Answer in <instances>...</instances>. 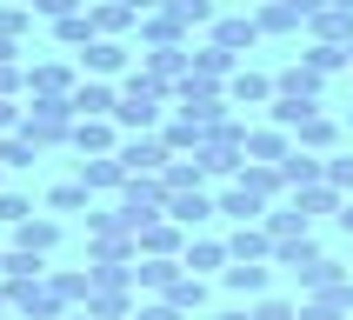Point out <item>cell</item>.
I'll use <instances>...</instances> for the list:
<instances>
[{"mask_svg": "<svg viewBox=\"0 0 353 320\" xmlns=\"http://www.w3.org/2000/svg\"><path fill=\"white\" fill-rule=\"evenodd\" d=\"M120 7H127V14H134V20H147V14H154V7H167V0H120Z\"/></svg>", "mask_w": 353, "mask_h": 320, "instance_id": "45", "label": "cell"}, {"mask_svg": "<svg viewBox=\"0 0 353 320\" xmlns=\"http://www.w3.org/2000/svg\"><path fill=\"white\" fill-rule=\"evenodd\" d=\"M67 100H74V120H94V114H114V107H120V94L107 87V80H80Z\"/></svg>", "mask_w": 353, "mask_h": 320, "instance_id": "10", "label": "cell"}, {"mask_svg": "<svg viewBox=\"0 0 353 320\" xmlns=\"http://www.w3.org/2000/svg\"><path fill=\"white\" fill-rule=\"evenodd\" d=\"M20 134L34 140V147H60V140H74V100L34 94V107L20 114Z\"/></svg>", "mask_w": 353, "mask_h": 320, "instance_id": "2", "label": "cell"}, {"mask_svg": "<svg viewBox=\"0 0 353 320\" xmlns=\"http://www.w3.org/2000/svg\"><path fill=\"white\" fill-rule=\"evenodd\" d=\"M87 20H94V34H100V40H114V34H127V27H140V20L127 14L120 0H94V7H87Z\"/></svg>", "mask_w": 353, "mask_h": 320, "instance_id": "25", "label": "cell"}, {"mask_svg": "<svg viewBox=\"0 0 353 320\" xmlns=\"http://www.w3.org/2000/svg\"><path fill=\"white\" fill-rule=\"evenodd\" d=\"M47 207L54 214H94V187L87 180H60L54 194H47Z\"/></svg>", "mask_w": 353, "mask_h": 320, "instance_id": "28", "label": "cell"}, {"mask_svg": "<svg viewBox=\"0 0 353 320\" xmlns=\"http://www.w3.org/2000/svg\"><path fill=\"white\" fill-rule=\"evenodd\" d=\"M54 40H60V47H87V40H94V20H87V7H80V14H67V20H54Z\"/></svg>", "mask_w": 353, "mask_h": 320, "instance_id": "36", "label": "cell"}, {"mask_svg": "<svg viewBox=\"0 0 353 320\" xmlns=\"http://www.w3.org/2000/svg\"><path fill=\"white\" fill-rule=\"evenodd\" d=\"M140 34H147V47H180V40H187V20H180L174 7H154V14L140 20Z\"/></svg>", "mask_w": 353, "mask_h": 320, "instance_id": "15", "label": "cell"}, {"mask_svg": "<svg viewBox=\"0 0 353 320\" xmlns=\"http://www.w3.org/2000/svg\"><path fill=\"white\" fill-rule=\"evenodd\" d=\"M0 174H7V167H0Z\"/></svg>", "mask_w": 353, "mask_h": 320, "instance_id": "52", "label": "cell"}, {"mask_svg": "<svg viewBox=\"0 0 353 320\" xmlns=\"http://www.w3.org/2000/svg\"><path fill=\"white\" fill-rule=\"evenodd\" d=\"M60 320H94V314H87V307H67V314H60Z\"/></svg>", "mask_w": 353, "mask_h": 320, "instance_id": "48", "label": "cell"}, {"mask_svg": "<svg viewBox=\"0 0 353 320\" xmlns=\"http://www.w3.org/2000/svg\"><path fill=\"white\" fill-rule=\"evenodd\" d=\"M334 220H340V234H353V200H340V214H334Z\"/></svg>", "mask_w": 353, "mask_h": 320, "instance_id": "46", "label": "cell"}, {"mask_svg": "<svg viewBox=\"0 0 353 320\" xmlns=\"http://www.w3.org/2000/svg\"><path fill=\"white\" fill-rule=\"evenodd\" d=\"M227 260H234L227 240H187V247H180V267H187V274H214V267L227 274Z\"/></svg>", "mask_w": 353, "mask_h": 320, "instance_id": "12", "label": "cell"}, {"mask_svg": "<svg viewBox=\"0 0 353 320\" xmlns=\"http://www.w3.org/2000/svg\"><path fill=\"white\" fill-rule=\"evenodd\" d=\"M0 280L14 287V280H47V254H20V247H7L0 254Z\"/></svg>", "mask_w": 353, "mask_h": 320, "instance_id": "27", "label": "cell"}, {"mask_svg": "<svg viewBox=\"0 0 353 320\" xmlns=\"http://www.w3.org/2000/svg\"><path fill=\"white\" fill-rule=\"evenodd\" d=\"M287 154H294V134H280V127H247V160H267V167H280Z\"/></svg>", "mask_w": 353, "mask_h": 320, "instance_id": "11", "label": "cell"}, {"mask_svg": "<svg viewBox=\"0 0 353 320\" xmlns=\"http://www.w3.org/2000/svg\"><path fill=\"white\" fill-rule=\"evenodd\" d=\"M87 74L94 80H114V74H127V47H120V40H87Z\"/></svg>", "mask_w": 353, "mask_h": 320, "instance_id": "16", "label": "cell"}, {"mask_svg": "<svg viewBox=\"0 0 353 320\" xmlns=\"http://www.w3.org/2000/svg\"><path fill=\"white\" fill-rule=\"evenodd\" d=\"M114 154H120V167H127V174H167V160H174L160 134H134V140H120Z\"/></svg>", "mask_w": 353, "mask_h": 320, "instance_id": "3", "label": "cell"}, {"mask_svg": "<svg viewBox=\"0 0 353 320\" xmlns=\"http://www.w3.org/2000/svg\"><path fill=\"white\" fill-rule=\"evenodd\" d=\"M0 300H7V287H0Z\"/></svg>", "mask_w": 353, "mask_h": 320, "instance_id": "49", "label": "cell"}, {"mask_svg": "<svg viewBox=\"0 0 353 320\" xmlns=\"http://www.w3.org/2000/svg\"><path fill=\"white\" fill-rule=\"evenodd\" d=\"M187 60H194L187 74H194V80H214V87H220L227 74H234V54H227V47H214V40H207V47H194Z\"/></svg>", "mask_w": 353, "mask_h": 320, "instance_id": "22", "label": "cell"}, {"mask_svg": "<svg viewBox=\"0 0 353 320\" xmlns=\"http://www.w3.org/2000/svg\"><path fill=\"white\" fill-rule=\"evenodd\" d=\"M280 180H287V187H320V180H327V160L307 154V147H294V154L280 160Z\"/></svg>", "mask_w": 353, "mask_h": 320, "instance_id": "19", "label": "cell"}, {"mask_svg": "<svg viewBox=\"0 0 353 320\" xmlns=\"http://www.w3.org/2000/svg\"><path fill=\"white\" fill-rule=\"evenodd\" d=\"M260 27L254 20H214V47H227V54H240V47H254Z\"/></svg>", "mask_w": 353, "mask_h": 320, "instance_id": "34", "label": "cell"}, {"mask_svg": "<svg viewBox=\"0 0 353 320\" xmlns=\"http://www.w3.org/2000/svg\"><path fill=\"white\" fill-rule=\"evenodd\" d=\"M307 27H314V40H327V47H353V14L347 7H320Z\"/></svg>", "mask_w": 353, "mask_h": 320, "instance_id": "20", "label": "cell"}, {"mask_svg": "<svg viewBox=\"0 0 353 320\" xmlns=\"http://www.w3.org/2000/svg\"><path fill=\"white\" fill-rule=\"evenodd\" d=\"M320 67H307V60H300V67H287V74L274 80V94H287V100H320Z\"/></svg>", "mask_w": 353, "mask_h": 320, "instance_id": "23", "label": "cell"}, {"mask_svg": "<svg viewBox=\"0 0 353 320\" xmlns=\"http://www.w3.org/2000/svg\"><path fill=\"white\" fill-rule=\"evenodd\" d=\"M214 207H220V214H234L240 227H247V220H267V200H254L247 187H240V180L227 187V194H214Z\"/></svg>", "mask_w": 353, "mask_h": 320, "instance_id": "26", "label": "cell"}, {"mask_svg": "<svg viewBox=\"0 0 353 320\" xmlns=\"http://www.w3.org/2000/svg\"><path fill=\"white\" fill-rule=\"evenodd\" d=\"M227 100H240V107H267V100H274V80L254 74V67H240V74H227Z\"/></svg>", "mask_w": 353, "mask_h": 320, "instance_id": "17", "label": "cell"}, {"mask_svg": "<svg viewBox=\"0 0 353 320\" xmlns=\"http://www.w3.org/2000/svg\"><path fill=\"white\" fill-rule=\"evenodd\" d=\"M14 127H20V107H14L7 94H0V134H14Z\"/></svg>", "mask_w": 353, "mask_h": 320, "instance_id": "44", "label": "cell"}, {"mask_svg": "<svg viewBox=\"0 0 353 320\" xmlns=\"http://www.w3.org/2000/svg\"><path fill=\"white\" fill-rule=\"evenodd\" d=\"M34 160H40V147H34L27 134H20V127H14V134H0V167H7V174H20V167H34Z\"/></svg>", "mask_w": 353, "mask_h": 320, "instance_id": "33", "label": "cell"}, {"mask_svg": "<svg viewBox=\"0 0 353 320\" xmlns=\"http://www.w3.org/2000/svg\"><path fill=\"white\" fill-rule=\"evenodd\" d=\"M80 160L87 154H114V114H94V120H74V140H67Z\"/></svg>", "mask_w": 353, "mask_h": 320, "instance_id": "8", "label": "cell"}, {"mask_svg": "<svg viewBox=\"0 0 353 320\" xmlns=\"http://www.w3.org/2000/svg\"><path fill=\"white\" fill-rule=\"evenodd\" d=\"M240 187H247L254 200H280L287 180H280V167H267V160H240Z\"/></svg>", "mask_w": 353, "mask_h": 320, "instance_id": "21", "label": "cell"}, {"mask_svg": "<svg viewBox=\"0 0 353 320\" xmlns=\"http://www.w3.org/2000/svg\"><path fill=\"white\" fill-rule=\"evenodd\" d=\"M220 207H214V194H207V187H194V194H167V220H174V227H187V234H194L200 220H214Z\"/></svg>", "mask_w": 353, "mask_h": 320, "instance_id": "6", "label": "cell"}, {"mask_svg": "<svg viewBox=\"0 0 353 320\" xmlns=\"http://www.w3.org/2000/svg\"><path fill=\"white\" fill-rule=\"evenodd\" d=\"M254 27L260 34H294V27H307V14H300L294 0H267V7L254 14Z\"/></svg>", "mask_w": 353, "mask_h": 320, "instance_id": "24", "label": "cell"}, {"mask_svg": "<svg viewBox=\"0 0 353 320\" xmlns=\"http://www.w3.org/2000/svg\"><path fill=\"white\" fill-rule=\"evenodd\" d=\"M347 127H353V114H347Z\"/></svg>", "mask_w": 353, "mask_h": 320, "instance_id": "50", "label": "cell"}, {"mask_svg": "<svg viewBox=\"0 0 353 320\" xmlns=\"http://www.w3.org/2000/svg\"><path fill=\"white\" fill-rule=\"evenodd\" d=\"M27 214H34V200L7 187V194H0V220H7V227H20V220H27Z\"/></svg>", "mask_w": 353, "mask_h": 320, "instance_id": "38", "label": "cell"}, {"mask_svg": "<svg viewBox=\"0 0 353 320\" xmlns=\"http://www.w3.org/2000/svg\"><path fill=\"white\" fill-rule=\"evenodd\" d=\"M40 20H67V14H80V0H27Z\"/></svg>", "mask_w": 353, "mask_h": 320, "instance_id": "40", "label": "cell"}, {"mask_svg": "<svg viewBox=\"0 0 353 320\" xmlns=\"http://www.w3.org/2000/svg\"><path fill=\"white\" fill-rule=\"evenodd\" d=\"M180 234H187V227H174V220L160 214V220H147V227L134 234V247H140V254H180V247H187Z\"/></svg>", "mask_w": 353, "mask_h": 320, "instance_id": "13", "label": "cell"}, {"mask_svg": "<svg viewBox=\"0 0 353 320\" xmlns=\"http://www.w3.org/2000/svg\"><path fill=\"white\" fill-rule=\"evenodd\" d=\"M174 100V87H160V80L134 74L127 87H120V107H114V127H127V134H154L160 127V107Z\"/></svg>", "mask_w": 353, "mask_h": 320, "instance_id": "1", "label": "cell"}, {"mask_svg": "<svg viewBox=\"0 0 353 320\" xmlns=\"http://www.w3.org/2000/svg\"><path fill=\"white\" fill-rule=\"evenodd\" d=\"M187 67H194V60H187V47H147V54H140V74L160 80V87H180V80H187Z\"/></svg>", "mask_w": 353, "mask_h": 320, "instance_id": "4", "label": "cell"}, {"mask_svg": "<svg viewBox=\"0 0 353 320\" xmlns=\"http://www.w3.org/2000/svg\"><path fill=\"white\" fill-rule=\"evenodd\" d=\"M340 200H347V194L327 187V180H320V187H294V207H300L307 220H314V214H340Z\"/></svg>", "mask_w": 353, "mask_h": 320, "instance_id": "31", "label": "cell"}, {"mask_svg": "<svg viewBox=\"0 0 353 320\" xmlns=\"http://www.w3.org/2000/svg\"><path fill=\"white\" fill-rule=\"evenodd\" d=\"M334 280H347V267H340V260H327V254H320L314 267H300V287H307V294H320V287H334Z\"/></svg>", "mask_w": 353, "mask_h": 320, "instance_id": "35", "label": "cell"}, {"mask_svg": "<svg viewBox=\"0 0 353 320\" xmlns=\"http://www.w3.org/2000/svg\"><path fill=\"white\" fill-rule=\"evenodd\" d=\"M267 280H274V267H260V260H227V287H234V294H267Z\"/></svg>", "mask_w": 353, "mask_h": 320, "instance_id": "29", "label": "cell"}, {"mask_svg": "<svg viewBox=\"0 0 353 320\" xmlns=\"http://www.w3.org/2000/svg\"><path fill=\"white\" fill-rule=\"evenodd\" d=\"M160 300H167V307H180V314H194V307H207V280H200V274H180Z\"/></svg>", "mask_w": 353, "mask_h": 320, "instance_id": "32", "label": "cell"}, {"mask_svg": "<svg viewBox=\"0 0 353 320\" xmlns=\"http://www.w3.org/2000/svg\"><path fill=\"white\" fill-rule=\"evenodd\" d=\"M254 320H300V314L287 307V300H260V307H254Z\"/></svg>", "mask_w": 353, "mask_h": 320, "instance_id": "41", "label": "cell"}, {"mask_svg": "<svg viewBox=\"0 0 353 320\" xmlns=\"http://www.w3.org/2000/svg\"><path fill=\"white\" fill-rule=\"evenodd\" d=\"M214 320H254V307H227V314H214Z\"/></svg>", "mask_w": 353, "mask_h": 320, "instance_id": "47", "label": "cell"}, {"mask_svg": "<svg viewBox=\"0 0 353 320\" xmlns=\"http://www.w3.org/2000/svg\"><path fill=\"white\" fill-rule=\"evenodd\" d=\"M14 87H20V67H14V60H0V94L14 100Z\"/></svg>", "mask_w": 353, "mask_h": 320, "instance_id": "43", "label": "cell"}, {"mask_svg": "<svg viewBox=\"0 0 353 320\" xmlns=\"http://www.w3.org/2000/svg\"><path fill=\"white\" fill-rule=\"evenodd\" d=\"M80 180H87L94 194H120V187H127V167H120V154H87L80 160Z\"/></svg>", "mask_w": 353, "mask_h": 320, "instance_id": "9", "label": "cell"}, {"mask_svg": "<svg viewBox=\"0 0 353 320\" xmlns=\"http://www.w3.org/2000/svg\"><path fill=\"white\" fill-rule=\"evenodd\" d=\"M80 80H74V67L67 60H40V67H27V94H54V100H67Z\"/></svg>", "mask_w": 353, "mask_h": 320, "instance_id": "7", "label": "cell"}, {"mask_svg": "<svg viewBox=\"0 0 353 320\" xmlns=\"http://www.w3.org/2000/svg\"><path fill=\"white\" fill-rule=\"evenodd\" d=\"M334 134H340V127H334V120H327V114L314 107V114H307V120L294 127V147H307V154H320V147H334Z\"/></svg>", "mask_w": 353, "mask_h": 320, "instance_id": "30", "label": "cell"}, {"mask_svg": "<svg viewBox=\"0 0 353 320\" xmlns=\"http://www.w3.org/2000/svg\"><path fill=\"white\" fill-rule=\"evenodd\" d=\"M54 240H60V220H47V214H27V220H20V227H14V247H20V254H54Z\"/></svg>", "mask_w": 353, "mask_h": 320, "instance_id": "14", "label": "cell"}, {"mask_svg": "<svg viewBox=\"0 0 353 320\" xmlns=\"http://www.w3.org/2000/svg\"><path fill=\"white\" fill-rule=\"evenodd\" d=\"M227 254H234V260H274V234H267V220H247V227L227 240Z\"/></svg>", "mask_w": 353, "mask_h": 320, "instance_id": "18", "label": "cell"}, {"mask_svg": "<svg viewBox=\"0 0 353 320\" xmlns=\"http://www.w3.org/2000/svg\"><path fill=\"white\" fill-rule=\"evenodd\" d=\"M27 27H34V7H7L0 0V40H20Z\"/></svg>", "mask_w": 353, "mask_h": 320, "instance_id": "37", "label": "cell"}, {"mask_svg": "<svg viewBox=\"0 0 353 320\" xmlns=\"http://www.w3.org/2000/svg\"><path fill=\"white\" fill-rule=\"evenodd\" d=\"M327 187H340V194L353 187V160L347 154H327Z\"/></svg>", "mask_w": 353, "mask_h": 320, "instance_id": "39", "label": "cell"}, {"mask_svg": "<svg viewBox=\"0 0 353 320\" xmlns=\"http://www.w3.org/2000/svg\"><path fill=\"white\" fill-rule=\"evenodd\" d=\"M180 274H187V267H180V254H140L134 287H147V294H167V287H174Z\"/></svg>", "mask_w": 353, "mask_h": 320, "instance_id": "5", "label": "cell"}, {"mask_svg": "<svg viewBox=\"0 0 353 320\" xmlns=\"http://www.w3.org/2000/svg\"><path fill=\"white\" fill-rule=\"evenodd\" d=\"M134 320H187V314H180V307H167V300H154V307H140Z\"/></svg>", "mask_w": 353, "mask_h": 320, "instance_id": "42", "label": "cell"}, {"mask_svg": "<svg viewBox=\"0 0 353 320\" xmlns=\"http://www.w3.org/2000/svg\"><path fill=\"white\" fill-rule=\"evenodd\" d=\"M260 7H267V0H260Z\"/></svg>", "mask_w": 353, "mask_h": 320, "instance_id": "51", "label": "cell"}]
</instances>
